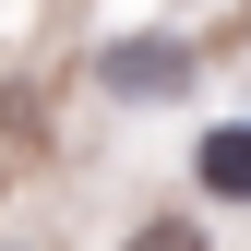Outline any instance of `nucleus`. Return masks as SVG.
<instances>
[{
	"instance_id": "f257e3e1",
	"label": "nucleus",
	"mask_w": 251,
	"mask_h": 251,
	"mask_svg": "<svg viewBox=\"0 0 251 251\" xmlns=\"http://www.w3.org/2000/svg\"><path fill=\"white\" fill-rule=\"evenodd\" d=\"M96 96L132 108V120L192 108V96H203V36H192V24H120V36L96 48Z\"/></svg>"
},
{
	"instance_id": "f03ea898",
	"label": "nucleus",
	"mask_w": 251,
	"mask_h": 251,
	"mask_svg": "<svg viewBox=\"0 0 251 251\" xmlns=\"http://www.w3.org/2000/svg\"><path fill=\"white\" fill-rule=\"evenodd\" d=\"M179 168H192V192H203L215 215H251V108H215Z\"/></svg>"
},
{
	"instance_id": "7ed1b4c3",
	"label": "nucleus",
	"mask_w": 251,
	"mask_h": 251,
	"mask_svg": "<svg viewBox=\"0 0 251 251\" xmlns=\"http://www.w3.org/2000/svg\"><path fill=\"white\" fill-rule=\"evenodd\" d=\"M108 251H215V215H192V203H144Z\"/></svg>"
},
{
	"instance_id": "20e7f679",
	"label": "nucleus",
	"mask_w": 251,
	"mask_h": 251,
	"mask_svg": "<svg viewBox=\"0 0 251 251\" xmlns=\"http://www.w3.org/2000/svg\"><path fill=\"white\" fill-rule=\"evenodd\" d=\"M0 251H36V239H0Z\"/></svg>"
}]
</instances>
